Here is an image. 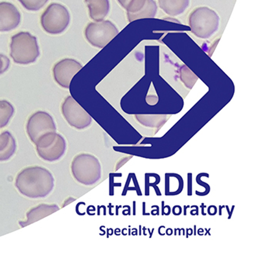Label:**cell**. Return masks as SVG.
<instances>
[{
  "mask_svg": "<svg viewBox=\"0 0 259 259\" xmlns=\"http://www.w3.org/2000/svg\"><path fill=\"white\" fill-rule=\"evenodd\" d=\"M55 180L48 169L38 166L28 167L17 174L15 186L18 192L30 199L48 196L54 189Z\"/></svg>",
  "mask_w": 259,
  "mask_h": 259,
  "instance_id": "1",
  "label": "cell"
},
{
  "mask_svg": "<svg viewBox=\"0 0 259 259\" xmlns=\"http://www.w3.org/2000/svg\"><path fill=\"white\" fill-rule=\"evenodd\" d=\"M189 25L192 34L197 37L209 38L219 28L220 17L209 7H197L189 15Z\"/></svg>",
  "mask_w": 259,
  "mask_h": 259,
  "instance_id": "2",
  "label": "cell"
},
{
  "mask_svg": "<svg viewBox=\"0 0 259 259\" xmlns=\"http://www.w3.org/2000/svg\"><path fill=\"white\" fill-rule=\"evenodd\" d=\"M40 55L37 38L29 32L13 36L10 43V56L17 64L27 65L35 62Z\"/></svg>",
  "mask_w": 259,
  "mask_h": 259,
  "instance_id": "3",
  "label": "cell"
},
{
  "mask_svg": "<svg viewBox=\"0 0 259 259\" xmlns=\"http://www.w3.org/2000/svg\"><path fill=\"white\" fill-rule=\"evenodd\" d=\"M71 172L79 183L91 185L101 178V165L98 159L92 155L81 153L72 160Z\"/></svg>",
  "mask_w": 259,
  "mask_h": 259,
  "instance_id": "4",
  "label": "cell"
},
{
  "mask_svg": "<svg viewBox=\"0 0 259 259\" xmlns=\"http://www.w3.org/2000/svg\"><path fill=\"white\" fill-rule=\"evenodd\" d=\"M35 146L39 157L48 162L57 161L64 156L66 150L64 137L56 132L46 133L40 137Z\"/></svg>",
  "mask_w": 259,
  "mask_h": 259,
  "instance_id": "5",
  "label": "cell"
},
{
  "mask_svg": "<svg viewBox=\"0 0 259 259\" xmlns=\"http://www.w3.org/2000/svg\"><path fill=\"white\" fill-rule=\"evenodd\" d=\"M70 22V15L66 7L59 4H52L40 17V24L48 34L63 33Z\"/></svg>",
  "mask_w": 259,
  "mask_h": 259,
  "instance_id": "6",
  "label": "cell"
},
{
  "mask_svg": "<svg viewBox=\"0 0 259 259\" xmlns=\"http://www.w3.org/2000/svg\"><path fill=\"white\" fill-rule=\"evenodd\" d=\"M118 29L110 20L88 24L84 34L88 42L98 49L105 48L118 34Z\"/></svg>",
  "mask_w": 259,
  "mask_h": 259,
  "instance_id": "7",
  "label": "cell"
},
{
  "mask_svg": "<svg viewBox=\"0 0 259 259\" xmlns=\"http://www.w3.org/2000/svg\"><path fill=\"white\" fill-rule=\"evenodd\" d=\"M56 125L53 117L46 111H38L29 117L26 125L27 136L34 145L40 137L46 133L56 132Z\"/></svg>",
  "mask_w": 259,
  "mask_h": 259,
  "instance_id": "8",
  "label": "cell"
},
{
  "mask_svg": "<svg viewBox=\"0 0 259 259\" xmlns=\"http://www.w3.org/2000/svg\"><path fill=\"white\" fill-rule=\"evenodd\" d=\"M61 110L70 126L76 130H83L91 125V117L72 96L67 97L64 100Z\"/></svg>",
  "mask_w": 259,
  "mask_h": 259,
  "instance_id": "9",
  "label": "cell"
},
{
  "mask_svg": "<svg viewBox=\"0 0 259 259\" xmlns=\"http://www.w3.org/2000/svg\"><path fill=\"white\" fill-rule=\"evenodd\" d=\"M82 68V65L75 59H65L61 60L53 67L55 80L59 86L69 89L72 78Z\"/></svg>",
  "mask_w": 259,
  "mask_h": 259,
  "instance_id": "10",
  "label": "cell"
},
{
  "mask_svg": "<svg viewBox=\"0 0 259 259\" xmlns=\"http://www.w3.org/2000/svg\"><path fill=\"white\" fill-rule=\"evenodd\" d=\"M128 22L143 18H153L157 13L154 0H131L126 9Z\"/></svg>",
  "mask_w": 259,
  "mask_h": 259,
  "instance_id": "11",
  "label": "cell"
},
{
  "mask_svg": "<svg viewBox=\"0 0 259 259\" xmlns=\"http://www.w3.org/2000/svg\"><path fill=\"white\" fill-rule=\"evenodd\" d=\"M20 14L10 3H0V31H10L17 28L20 23Z\"/></svg>",
  "mask_w": 259,
  "mask_h": 259,
  "instance_id": "12",
  "label": "cell"
},
{
  "mask_svg": "<svg viewBox=\"0 0 259 259\" xmlns=\"http://www.w3.org/2000/svg\"><path fill=\"white\" fill-rule=\"evenodd\" d=\"M59 207L56 204H40L37 206L30 209L27 212V219L24 221H20L19 224L21 227L30 225L33 223L37 222L40 220L43 219L45 217L54 213L56 211L59 210Z\"/></svg>",
  "mask_w": 259,
  "mask_h": 259,
  "instance_id": "13",
  "label": "cell"
},
{
  "mask_svg": "<svg viewBox=\"0 0 259 259\" xmlns=\"http://www.w3.org/2000/svg\"><path fill=\"white\" fill-rule=\"evenodd\" d=\"M91 20L99 22L105 20L110 10L109 0H85Z\"/></svg>",
  "mask_w": 259,
  "mask_h": 259,
  "instance_id": "14",
  "label": "cell"
},
{
  "mask_svg": "<svg viewBox=\"0 0 259 259\" xmlns=\"http://www.w3.org/2000/svg\"><path fill=\"white\" fill-rule=\"evenodd\" d=\"M17 143L14 136L9 131L0 134V161H7L15 154Z\"/></svg>",
  "mask_w": 259,
  "mask_h": 259,
  "instance_id": "15",
  "label": "cell"
},
{
  "mask_svg": "<svg viewBox=\"0 0 259 259\" xmlns=\"http://www.w3.org/2000/svg\"><path fill=\"white\" fill-rule=\"evenodd\" d=\"M190 0H158L160 8L165 14L177 17L185 12L189 7Z\"/></svg>",
  "mask_w": 259,
  "mask_h": 259,
  "instance_id": "16",
  "label": "cell"
},
{
  "mask_svg": "<svg viewBox=\"0 0 259 259\" xmlns=\"http://www.w3.org/2000/svg\"><path fill=\"white\" fill-rule=\"evenodd\" d=\"M14 107L11 103L6 100L0 101V128L8 125L10 119L14 115Z\"/></svg>",
  "mask_w": 259,
  "mask_h": 259,
  "instance_id": "17",
  "label": "cell"
},
{
  "mask_svg": "<svg viewBox=\"0 0 259 259\" xmlns=\"http://www.w3.org/2000/svg\"><path fill=\"white\" fill-rule=\"evenodd\" d=\"M180 79L185 83V86L189 88H192L196 82L198 77L194 74L189 68L184 65L179 69Z\"/></svg>",
  "mask_w": 259,
  "mask_h": 259,
  "instance_id": "18",
  "label": "cell"
},
{
  "mask_svg": "<svg viewBox=\"0 0 259 259\" xmlns=\"http://www.w3.org/2000/svg\"><path fill=\"white\" fill-rule=\"evenodd\" d=\"M24 8L30 11H37L42 8L48 0H18Z\"/></svg>",
  "mask_w": 259,
  "mask_h": 259,
  "instance_id": "19",
  "label": "cell"
},
{
  "mask_svg": "<svg viewBox=\"0 0 259 259\" xmlns=\"http://www.w3.org/2000/svg\"><path fill=\"white\" fill-rule=\"evenodd\" d=\"M10 61L7 56L0 54V75L8 69L10 66Z\"/></svg>",
  "mask_w": 259,
  "mask_h": 259,
  "instance_id": "20",
  "label": "cell"
},
{
  "mask_svg": "<svg viewBox=\"0 0 259 259\" xmlns=\"http://www.w3.org/2000/svg\"><path fill=\"white\" fill-rule=\"evenodd\" d=\"M118 1V4H120V5L121 6V7H123V8L126 9L127 6L128 5V4H130V1L131 0H117Z\"/></svg>",
  "mask_w": 259,
  "mask_h": 259,
  "instance_id": "21",
  "label": "cell"
}]
</instances>
